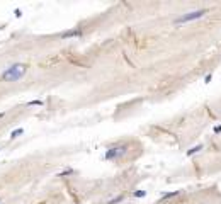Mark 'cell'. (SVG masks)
Masks as SVG:
<instances>
[{"instance_id":"6da1fadb","label":"cell","mask_w":221,"mask_h":204,"mask_svg":"<svg viewBox=\"0 0 221 204\" xmlns=\"http://www.w3.org/2000/svg\"><path fill=\"white\" fill-rule=\"evenodd\" d=\"M27 68L29 67H27L26 63H14V65L7 67L2 73H0V80H2V82H19L20 78L26 77Z\"/></svg>"},{"instance_id":"7a4b0ae2","label":"cell","mask_w":221,"mask_h":204,"mask_svg":"<svg viewBox=\"0 0 221 204\" xmlns=\"http://www.w3.org/2000/svg\"><path fill=\"white\" fill-rule=\"evenodd\" d=\"M208 14V9H197V10H192V12H187V14H182L179 15L177 19L173 20V24H177V26H180V24H185V22H192V20H197L204 17Z\"/></svg>"},{"instance_id":"3957f363","label":"cell","mask_w":221,"mask_h":204,"mask_svg":"<svg viewBox=\"0 0 221 204\" xmlns=\"http://www.w3.org/2000/svg\"><path fill=\"white\" fill-rule=\"evenodd\" d=\"M126 151H128V143L110 146V148H107V150H106V153H104V158H106V160H116V158L122 156L124 153H126Z\"/></svg>"},{"instance_id":"277c9868","label":"cell","mask_w":221,"mask_h":204,"mask_svg":"<svg viewBox=\"0 0 221 204\" xmlns=\"http://www.w3.org/2000/svg\"><path fill=\"white\" fill-rule=\"evenodd\" d=\"M83 36V29L82 27H75V29H68V31H63L60 34V39H71V38H82Z\"/></svg>"},{"instance_id":"5b68a950","label":"cell","mask_w":221,"mask_h":204,"mask_svg":"<svg viewBox=\"0 0 221 204\" xmlns=\"http://www.w3.org/2000/svg\"><path fill=\"white\" fill-rule=\"evenodd\" d=\"M202 148H204V145H202V143H199V145H196V146H192V148H189L185 155H187V156H192V155H196V153H199Z\"/></svg>"},{"instance_id":"8992f818","label":"cell","mask_w":221,"mask_h":204,"mask_svg":"<svg viewBox=\"0 0 221 204\" xmlns=\"http://www.w3.org/2000/svg\"><path fill=\"white\" fill-rule=\"evenodd\" d=\"M70 175H75V170L73 168H65V170H61L56 174V177H60V179H65V177H70Z\"/></svg>"},{"instance_id":"52a82bcc","label":"cell","mask_w":221,"mask_h":204,"mask_svg":"<svg viewBox=\"0 0 221 204\" xmlns=\"http://www.w3.org/2000/svg\"><path fill=\"white\" fill-rule=\"evenodd\" d=\"M124 201V194H119V196H114L112 199H109L106 204H119V203H122Z\"/></svg>"},{"instance_id":"ba28073f","label":"cell","mask_w":221,"mask_h":204,"mask_svg":"<svg viewBox=\"0 0 221 204\" xmlns=\"http://www.w3.org/2000/svg\"><path fill=\"white\" fill-rule=\"evenodd\" d=\"M20 135H24V128H17V129H14V131H10L9 138H10V140H14V138H19Z\"/></svg>"},{"instance_id":"9c48e42d","label":"cell","mask_w":221,"mask_h":204,"mask_svg":"<svg viewBox=\"0 0 221 204\" xmlns=\"http://www.w3.org/2000/svg\"><path fill=\"white\" fill-rule=\"evenodd\" d=\"M180 194V191H170V192H163L162 194V199H170V197H175V196Z\"/></svg>"},{"instance_id":"30bf717a","label":"cell","mask_w":221,"mask_h":204,"mask_svg":"<svg viewBox=\"0 0 221 204\" xmlns=\"http://www.w3.org/2000/svg\"><path fill=\"white\" fill-rule=\"evenodd\" d=\"M27 106H29V107H34V106L43 107V106H44V100H41V99H34V100H29V102H27Z\"/></svg>"},{"instance_id":"8fae6325","label":"cell","mask_w":221,"mask_h":204,"mask_svg":"<svg viewBox=\"0 0 221 204\" xmlns=\"http://www.w3.org/2000/svg\"><path fill=\"white\" fill-rule=\"evenodd\" d=\"M133 196H134L136 199H143V197L146 196V191H141V189H138V191H134V192H133Z\"/></svg>"},{"instance_id":"7c38bea8","label":"cell","mask_w":221,"mask_h":204,"mask_svg":"<svg viewBox=\"0 0 221 204\" xmlns=\"http://www.w3.org/2000/svg\"><path fill=\"white\" fill-rule=\"evenodd\" d=\"M211 80H213V73H208V75L204 77V83H209Z\"/></svg>"},{"instance_id":"4fadbf2b","label":"cell","mask_w":221,"mask_h":204,"mask_svg":"<svg viewBox=\"0 0 221 204\" xmlns=\"http://www.w3.org/2000/svg\"><path fill=\"white\" fill-rule=\"evenodd\" d=\"M213 131H214V135H220L221 133V124H216V126L213 128Z\"/></svg>"},{"instance_id":"5bb4252c","label":"cell","mask_w":221,"mask_h":204,"mask_svg":"<svg viewBox=\"0 0 221 204\" xmlns=\"http://www.w3.org/2000/svg\"><path fill=\"white\" fill-rule=\"evenodd\" d=\"M14 14H15V17H17V19L22 17V10H20V9H15V10H14Z\"/></svg>"},{"instance_id":"9a60e30c","label":"cell","mask_w":221,"mask_h":204,"mask_svg":"<svg viewBox=\"0 0 221 204\" xmlns=\"http://www.w3.org/2000/svg\"><path fill=\"white\" fill-rule=\"evenodd\" d=\"M5 114H7L5 111H3V112H0V119H3V117H5Z\"/></svg>"},{"instance_id":"2e32d148","label":"cell","mask_w":221,"mask_h":204,"mask_svg":"<svg viewBox=\"0 0 221 204\" xmlns=\"http://www.w3.org/2000/svg\"><path fill=\"white\" fill-rule=\"evenodd\" d=\"M38 204H44V203H38Z\"/></svg>"},{"instance_id":"e0dca14e","label":"cell","mask_w":221,"mask_h":204,"mask_svg":"<svg viewBox=\"0 0 221 204\" xmlns=\"http://www.w3.org/2000/svg\"><path fill=\"white\" fill-rule=\"evenodd\" d=\"M0 203H2V199H0Z\"/></svg>"},{"instance_id":"ac0fdd59","label":"cell","mask_w":221,"mask_h":204,"mask_svg":"<svg viewBox=\"0 0 221 204\" xmlns=\"http://www.w3.org/2000/svg\"><path fill=\"white\" fill-rule=\"evenodd\" d=\"M0 204H2V203H0Z\"/></svg>"}]
</instances>
